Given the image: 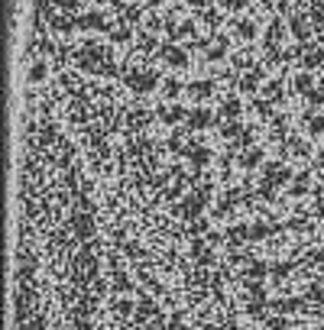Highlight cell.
I'll use <instances>...</instances> for the list:
<instances>
[{
	"label": "cell",
	"instance_id": "obj_8",
	"mask_svg": "<svg viewBox=\"0 0 324 330\" xmlns=\"http://www.w3.org/2000/svg\"><path fill=\"white\" fill-rule=\"evenodd\" d=\"M321 165H324V152H321Z\"/></svg>",
	"mask_w": 324,
	"mask_h": 330
},
{
	"label": "cell",
	"instance_id": "obj_5",
	"mask_svg": "<svg viewBox=\"0 0 324 330\" xmlns=\"http://www.w3.org/2000/svg\"><path fill=\"white\" fill-rule=\"evenodd\" d=\"M237 110H240L237 100H227V104H224V114H227V117H237Z\"/></svg>",
	"mask_w": 324,
	"mask_h": 330
},
{
	"label": "cell",
	"instance_id": "obj_7",
	"mask_svg": "<svg viewBox=\"0 0 324 330\" xmlns=\"http://www.w3.org/2000/svg\"><path fill=\"white\" fill-rule=\"evenodd\" d=\"M311 130H315V133L324 130V120H321V117H318V120H311Z\"/></svg>",
	"mask_w": 324,
	"mask_h": 330
},
{
	"label": "cell",
	"instance_id": "obj_2",
	"mask_svg": "<svg viewBox=\"0 0 324 330\" xmlns=\"http://www.w3.org/2000/svg\"><path fill=\"white\" fill-rule=\"evenodd\" d=\"M162 59H165V61H172V65H178V68L185 65V55L178 52V49H162Z\"/></svg>",
	"mask_w": 324,
	"mask_h": 330
},
{
	"label": "cell",
	"instance_id": "obj_1",
	"mask_svg": "<svg viewBox=\"0 0 324 330\" xmlns=\"http://www.w3.org/2000/svg\"><path fill=\"white\" fill-rule=\"evenodd\" d=\"M130 81H133V88H136V91H153V88H156V78L149 75V71H146V75H133Z\"/></svg>",
	"mask_w": 324,
	"mask_h": 330
},
{
	"label": "cell",
	"instance_id": "obj_6",
	"mask_svg": "<svg viewBox=\"0 0 324 330\" xmlns=\"http://www.w3.org/2000/svg\"><path fill=\"white\" fill-rule=\"evenodd\" d=\"M162 117H165V120H182V110H178V107H172V110H165Z\"/></svg>",
	"mask_w": 324,
	"mask_h": 330
},
{
	"label": "cell",
	"instance_id": "obj_3",
	"mask_svg": "<svg viewBox=\"0 0 324 330\" xmlns=\"http://www.w3.org/2000/svg\"><path fill=\"white\" fill-rule=\"evenodd\" d=\"M208 120H211V114H208V110H194V114H192V123H194V126H204Z\"/></svg>",
	"mask_w": 324,
	"mask_h": 330
},
{
	"label": "cell",
	"instance_id": "obj_4",
	"mask_svg": "<svg viewBox=\"0 0 324 330\" xmlns=\"http://www.w3.org/2000/svg\"><path fill=\"white\" fill-rule=\"evenodd\" d=\"M188 91H192V94H198V97H208V94H211V85H208V81H201V85H192Z\"/></svg>",
	"mask_w": 324,
	"mask_h": 330
}]
</instances>
